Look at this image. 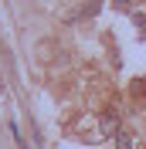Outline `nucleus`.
I'll use <instances>...</instances> for the list:
<instances>
[{
	"label": "nucleus",
	"instance_id": "obj_2",
	"mask_svg": "<svg viewBox=\"0 0 146 149\" xmlns=\"http://www.w3.org/2000/svg\"><path fill=\"white\" fill-rule=\"evenodd\" d=\"M116 149H133V132H119L116 136Z\"/></svg>",
	"mask_w": 146,
	"mask_h": 149
},
{
	"label": "nucleus",
	"instance_id": "obj_3",
	"mask_svg": "<svg viewBox=\"0 0 146 149\" xmlns=\"http://www.w3.org/2000/svg\"><path fill=\"white\" fill-rule=\"evenodd\" d=\"M133 95H136V98H146V74L133 81Z\"/></svg>",
	"mask_w": 146,
	"mask_h": 149
},
{
	"label": "nucleus",
	"instance_id": "obj_4",
	"mask_svg": "<svg viewBox=\"0 0 146 149\" xmlns=\"http://www.w3.org/2000/svg\"><path fill=\"white\" fill-rule=\"evenodd\" d=\"M112 3H116V7H119V10H126V7H129V3H133V0H112Z\"/></svg>",
	"mask_w": 146,
	"mask_h": 149
},
{
	"label": "nucleus",
	"instance_id": "obj_1",
	"mask_svg": "<svg viewBox=\"0 0 146 149\" xmlns=\"http://www.w3.org/2000/svg\"><path fill=\"white\" fill-rule=\"evenodd\" d=\"M116 125H119V115H116V109H105V112H102V119H99V129H102V136H112V132H116Z\"/></svg>",
	"mask_w": 146,
	"mask_h": 149
}]
</instances>
